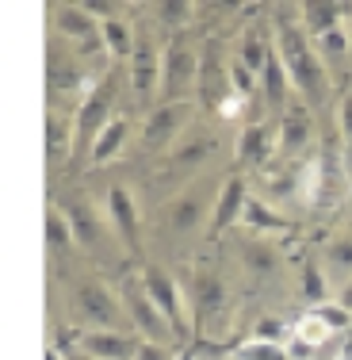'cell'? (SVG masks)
<instances>
[{"instance_id": "1", "label": "cell", "mask_w": 352, "mask_h": 360, "mask_svg": "<svg viewBox=\"0 0 352 360\" xmlns=\"http://www.w3.org/2000/svg\"><path fill=\"white\" fill-rule=\"evenodd\" d=\"M276 50L283 58L291 84H295L303 104H322L325 100V65L318 54L314 39L303 31V23L291 20V8H276Z\"/></svg>"}, {"instance_id": "2", "label": "cell", "mask_w": 352, "mask_h": 360, "mask_svg": "<svg viewBox=\"0 0 352 360\" xmlns=\"http://www.w3.org/2000/svg\"><path fill=\"white\" fill-rule=\"evenodd\" d=\"M200 62L203 58L184 39L169 42L161 62V104H192V92L200 89Z\"/></svg>"}, {"instance_id": "3", "label": "cell", "mask_w": 352, "mask_h": 360, "mask_svg": "<svg viewBox=\"0 0 352 360\" xmlns=\"http://www.w3.org/2000/svg\"><path fill=\"white\" fill-rule=\"evenodd\" d=\"M111 108H115V73H104L96 84H92L89 92H84V100H81V111H77V158H89L92 153V146H96L100 139V131L111 123Z\"/></svg>"}, {"instance_id": "4", "label": "cell", "mask_w": 352, "mask_h": 360, "mask_svg": "<svg viewBox=\"0 0 352 360\" xmlns=\"http://www.w3.org/2000/svg\"><path fill=\"white\" fill-rule=\"evenodd\" d=\"M123 311L126 319H131V326L142 333V341H157V345H169V338H176L173 326H169V319L161 314V307L153 303V295L145 291L142 280H123Z\"/></svg>"}, {"instance_id": "5", "label": "cell", "mask_w": 352, "mask_h": 360, "mask_svg": "<svg viewBox=\"0 0 352 360\" xmlns=\"http://www.w3.org/2000/svg\"><path fill=\"white\" fill-rule=\"evenodd\" d=\"M77 319H81L89 330H119L123 326V299H115V291L100 280H84L73 295Z\"/></svg>"}, {"instance_id": "6", "label": "cell", "mask_w": 352, "mask_h": 360, "mask_svg": "<svg viewBox=\"0 0 352 360\" xmlns=\"http://www.w3.org/2000/svg\"><path fill=\"white\" fill-rule=\"evenodd\" d=\"M142 284L153 295V303L161 307V314L169 319V326H173L176 338L180 341L192 338V326H188V311H184V299H180V284H176V280L169 276L165 269H157V264H145V269H142Z\"/></svg>"}, {"instance_id": "7", "label": "cell", "mask_w": 352, "mask_h": 360, "mask_svg": "<svg viewBox=\"0 0 352 360\" xmlns=\"http://www.w3.org/2000/svg\"><path fill=\"white\" fill-rule=\"evenodd\" d=\"M188 111H192V104H157L142 127V146L150 153H165L169 146L180 142V134H184Z\"/></svg>"}, {"instance_id": "8", "label": "cell", "mask_w": 352, "mask_h": 360, "mask_svg": "<svg viewBox=\"0 0 352 360\" xmlns=\"http://www.w3.org/2000/svg\"><path fill=\"white\" fill-rule=\"evenodd\" d=\"M54 12V23L65 39H73L81 46V54H92V50H104V35H100V20L89 12L84 4H58L50 8Z\"/></svg>"}, {"instance_id": "9", "label": "cell", "mask_w": 352, "mask_h": 360, "mask_svg": "<svg viewBox=\"0 0 352 360\" xmlns=\"http://www.w3.org/2000/svg\"><path fill=\"white\" fill-rule=\"evenodd\" d=\"M161 62H165V50H157L150 35H142L131 54V89L138 100L161 96Z\"/></svg>"}, {"instance_id": "10", "label": "cell", "mask_w": 352, "mask_h": 360, "mask_svg": "<svg viewBox=\"0 0 352 360\" xmlns=\"http://www.w3.org/2000/svg\"><path fill=\"white\" fill-rule=\"evenodd\" d=\"M107 219H111V226H115V234L123 238L126 250L142 253V238H138L142 222H138V203H134L131 188H123V184L107 188Z\"/></svg>"}, {"instance_id": "11", "label": "cell", "mask_w": 352, "mask_h": 360, "mask_svg": "<svg viewBox=\"0 0 352 360\" xmlns=\"http://www.w3.org/2000/svg\"><path fill=\"white\" fill-rule=\"evenodd\" d=\"M142 341L131 338L126 330H84L81 333V353L92 360H138Z\"/></svg>"}, {"instance_id": "12", "label": "cell", "mask_w": 352, "mask_h": 360, "mask_svg": "<svg viewBox=\"0 0 352 360\" xmlns=\"http://www.w3.org/2000/svg\"><path fill=\"white\" fill-rule=\"evenodd\" d=\"M314 139V111L311 104H303V100H295V104H287V111L280 115V150L287 153V158H299V153H306V146Z\"/></svg>"}, {"instance_id": "13", "label": "cell", "mask_w": 352, "mask_h": 360, "mask_svg": "<svg viewBox=\"0 0 352 360\" xmlns=\"http://www.w3.org/2000/svg\"><path fill=\"white\" fill-rule=\"evenodd\" d=\"M214 150H219V139H214V134H207V131L184 134V139H180V146L169 153V173H180V176L200 173V169L214 158Z\"/></svg>"}, {"instance_id": "14", "label": "cell", "mask_w": 352, "mask_h": 360, "mask_svg": "<svg viewBox=\"0 0 352 360\" xmlns=\"http://www.w3.org/2000/svg\"><path fill=\"white\" fill-rule=\"evenodd\" d=\"M245 200H249V188H245V176H230L226 184L219 188V195H214V215H211V234H222V230H230V226H234V222H242Z\"/></svg>"}, {"instance_id": "15", "label": "cell", "mask_w": 352, "mask_h": 360, "mask_svg": "<svg viewBox=\"0 0 352 360\" xmlns=\"http://www.w3.org/2000/svg\"><path fill=\"white\" fill-rule=\"evenodd\" d=\"M352 12V4H333V0H306L303 8H299V15H303V31L311 39H322V35H330V31H337V27H345L341 23V15Z\"/></svg>"}, {"instance_id": "16", "label": "cell", "mask_w": 352, "mask_h": 360, "mask_svg": "<svg viewBox=\"0 0 352 360\" xmlns=\"http://www.w3.org/2000/svg\"><path fill=\"white\" fill-rule=\"evenodd\" d=\"M207 200H211V195H207V188H203V184L180 192L176 200H173V207H169V226H173L176 234H192V230L200 226L203 211H207Z\"/></svg>"}, {"instance_id": "17", "label": "cell", "mask_w": 352, "mask_h": 360, "mask_svg": "<svg viewBox=\"0 0 352 360\" xmlns=\"http://www.w3.org/2000/svg\"><path fill=\"white\" fill-rule=\"evenodd\" d=\"M77 146V119L65 111H46V161H65Z\"/></svg>"}, {"instance_id": "18", "label": "cell", "mask_w": 352, "mask_h": 360, "mask_svg": "<svg viewBox=\"0 0 352 360\" xmlns=\"http://www.w3.org/2000/svg\"><path fill=\"white\" fill-rule=\"evenodd\" d=\"M234 153H237V161H242V165H264V161L272 158V127L268 123H249V127H242Z\"/></svg>"}, {"instance_id": "19", "label": "cell", "mask_w": 352, "mask_h": 360, "mask_svg": "<svg viewBox=\"0 0 352 360\" xmlns=\"http://www.w3.org/2000/svg\"><path fill=\"white\" fill-rule=\"evenodd\" d=\"M261 89H264V100H268V108L272 111H287V92H291V77L287 70H283V58H280V50L272 46V54H268V62H264V73H261Z\"/></svg>"}, {"instance_id": "20", "label": "cell", "mask_w": 352, "mask_h": 360, "mask_svg": "<svg viewBox=\"0 0 352 360\" xmlns=\"http://www.w3.org/2000/svg\"><path fill=\"white\" fill-rule=\"evenodd\" d=\"M242 226L249 234H272V230H291V219L280 215L276 207H268L261 195H249L245 211H242Z\"/></svg>"}, {"instance_id": "21", "label": "cell", "mask_w": 352, "mask_h": 360, "mask_svg": "<svg viewBox=\"0 0 352 360\" xmlns=\"http://www.w3.org/2000/svg\"><path fill=\"white\" fill-rule=\"evenodd\" d=\"M126 139H131V119H126V115H115V119L104 127V131H100V139H96V146H92L89 161H92V165H107L111 158H119V153H123Z\"/></svg>"}, {"instance_id": "22", "label": "cell", "mask_w": 352, "mask_h": 360, "mask_svg": "<svg viewBox=\"0 0 352 360\" xmlns=\"http://www.w3.org/2000/svg\"><path fill=\"white\" fill-rule=\"evenodd\" d=\"M65 215H70V226H73V238L84 245V250H96L100 245V219L92 215V207L84 200H73L70 207H65Z\"/></svg>"}, {"instance_id": "23", "label": "cell", "mask_w": 352, "mask_h": 360, "mask_svg": "<svg viewBox=\"0 0 352 360\" xmlns=\"http://www.w3.org/2000/svg\"><path fill=\"white\" fill-rule=\"evenodd\" d=\"M100 35H104V50L111 58H131L134 46H138V39H134L131 23L123 20V15H115V20H104L100 23Z\"/></svg>"}, {"instance_id": "24", "label": "cell", "mask_w": 352, "mask_h": 360, "mask_svg": "<svg viewBox=\"0 0 352 360\" xmlns=\"http://www.w3.org/2000/svg\"><path fill=\"white\" fill-rule=\"evenodd\" d=\"M291 338H295V353L306 356V353H314V349H322L325 341L333 338V330L311 311V314H303V319L295 322V333H291Z\"/></svg>"}, {"instance_id": "25", "label": "cell", "mask_w": 352, "mask_h": 360, "mask_svg": "<svg viewBox=\"0 0 352 360\" xmlns=\"http://www.w3.org/2000/svg\"><path fill=\"white\" fill-rule=\"evenodd\" d=\"M272 46H276V42H268L256 27H249L245 35H242V46H237V62L261 77L264 73V62H268V54H272Z\"/></svg>"}, {"instance_id": "26", "label": "cell", "mask_w": 352, "mask_h": 360, "mask_svg": "<svg viewBox=\"0 0 352 360\" xmlns=\"http://www.w3.org/2000/svg\"><path fill=\"white\" fill-rule=\"evenodd\" d=\"M299 295H303V303H311V307L330 303V280H325L322 264L311 261V257L303 261V280H299Z\"/></svg>"}, {"instance_id": "27", "label": "cell", "mask_w": 352, "mask_h": 360, "mask_svg": "<svg viewBox=\"0 0 352 360\" xmlns=\"http://www.w3.org/2000/svg\"><path fill=\"white\" fill-rule=\"evenodd\" d=\"M195 314H200V322H207V314H219L222 303H226V295H222V284L214 276H195Z\"/></svg>"}, {"instance_id": "28", "label": "cell", "mask_w": 352, "mask_h": 360, "mask_svg": "<svg viewBox=\"0 0 352 360\" xmlns=\"http://www.w3.org/2000/svg\"><path fill=\"white\" fill-rule=\"evenodd\" d=\"M73 242H77V238H73V226H70L65 207L50 203V207H46V245H50V250H70Z\"/></svg>"}, {"instance_id": "29", "label": "cell", "mask_w": 352, "mask_h": 360, "mask_svg": "<svg viewBox=\"0 0 352 360\" xmlns=\"http://www.w3.org/2000/svg\"><path fill=\"white\" fill-rule=\"evenodd\" d=\"M230 360H291V353L283 345H272V341H245V345H237Z\"/></svg>"}, {"instance_id": "30", "label": "cell", "mask_w": 352, "mask_h": 360, "mask_svg": "<svg viewBox=\"0 0 352 360\" xmlns=\"http://www.w3.org/2000/svg\"><path fill=\"white\" fill-rule=\"evenodd\" d=\"M325 264H330V272H337V276H348L352 280V238H333L330 245H325Z\"/></svg>"}, {"instance_id": "31", "label": "cell", "mask_w": 352, "mask_h": 360, "mask_svg": "<svg viewBox=\"0 0 352 360\" xmlns=\"http://www.w3.org/2000/svg\"><path fill=\"white\" fill-rule=\"evenodd\" d=\"M153 12H157V20L169 23V27H184V23H192L195 4H192V0H161Z\"/></svg>"}, {"instance_id": "32", "label": "cell", "mask_w": 352, "mask_h": 360, "mask_svg": "<svg viewBox=\"0 0 352 360\" xmlns=\"http://www.w3.org/2000/svg\"><path fill=\"white\" fill-rule=\"evenodd\" d=\"M318 54L330 58V62H341L345 54H352V39H348V27H337L330 35L318 39Z\"/></svg>"}, {"instance_id": "33", "label": "cell", "mask_w": 352, "mask_h": 360, "mask_svg": "<svg viewBox=\"0 0 352 360\" xmlns=\"http://www.w3.org/2000/svg\"><path fill=\"white\" fill-rule=\"evenodd\" d=\"M245 264L253 272H272L280 264V257H276V250H272L268 242H253V245H245Z\"/></svg>"}, {"instance_id": "34", "label": "cell", "mask_w": 352, "mask_h": 360, "mask_svg": "<svg viewBox=\"0 0 352 360\" xmlns=\"http://www.w3.org/2000/svg\"><path fill=\"white\" fill-rule=\"evenodd\" d=\"M291 333H295V326H287L283 319H261V322H256V330H253V338L256 341H272V345H283Z\"/></svg>"}, {"instance_id": "35", "label": "cell", "mask_w": 352, "mask_h": 360, "mask_svg": "<svg viewBox=\"0 0 352 360\" xmlns=\"http://www.w3.org/2000/svg\"><path fill=\"white\" fill-rule=\"evenodd\" d=\"M314 314L330 326L333 333H337V330H352V311H345L341 303H322V307H314Z\"/></svg>"}, {"instance_id": "36", "label": "cell", "mask_w": 352, "mask_h": 360, "mask_svg": "<svg viewBox=\"0 0 352 360\" xmlns=\"http://www.w3.org/2000/svg\"><path fill=\"white\" fill-rule=\"evenodd\" d=\"M230 89H234L237 96H245V100L256 92V73H253V70H245V65L237 62V58L230 62Z\"/></svg>"}, {"instance_id": "37", "label": "cell", "mask_w": 352, "mask_h": 360, "mask_svg": "<svg viewBox=\"0 0 352 360\" xmlns=\"http://www.w3.org/2000/svg\"><path fill=\"white\" fill-rule=\"evenodd\" d=\"M341 139H345L348 153H352V92L341 100Z\"/></svg>"}, {"instance_id": "38", "label": "cell", "mask_w": 352, "mask_h": 360, "mask_svg": "<svg viewBox=\"0 0 352 360\" xmlns=\"http://www.w3.org/2000/svg\"><path fill=\"white\" fill-rule=\"evenodd\" d=\"M138 360H176V356L169 353V345H157V341H142Z\"/></svg>"}, {"instance_id": "39", "label": "cell", "mask_w": 352, "mask_h": 360, "mask_svg": "<svg viewBox=\"0 0 352 360\" xmlns=\"http://www.w3.org/2000/svg\"><path fill=\"white\" fill-rule=\"evenodd\" d=\"M245 108V96H237V92H226V100L219 104V115L222 119H237V111Z\"/></svg>"}, {"instance_id": "40", "label": "cell", "mask_w": 352, "mask_h": 360, "mask_svg": "<svg viewBox=\"0 0 352 360\" xmlns=\"http://www.w3.org/2000/svg\"><path fill=\"white\" fill-rule=\"evenodd\" d=\"M337 303H341V307H345V311H352V280H348V284H345V288H341V295H337Z\"/></svg>"}, {"instance_id": "41", "label": "cell", "mask_w": 352, "mask_h": 360, "mask_svg": "<svg viewBox=\"0 0 352 360\" xmlns=\"http://www.w3.org/2000/svg\"><path fill=\"white\" fill-rule=\"evenodd\" d=\"M333 360H352V338L345 341V345H341V353H337V356H333Z\"/></svg>"}, {"instance_id": "42", "label": "cell", "mask_w": 352, "mask_h": 360, "mask_svg": "<svg viewBox=\"0 0 352 360\" xmlns=\"http://www.w3.org/2000/svg\"><path fill=\"white\" fill-rule=\"evenodd\" d=\"M176 360H195V349H184V353H180Z\"/></svg>"}, {"instance_id": "43", "label": "cell", "mask_w": 352, "mask_h": 360, "mask_svg": "<svg viewBox=\"0 0 352 360\" xmlns=\"http://www.w3.org/2000/svg\"><path fill=\"white\" fill-rule=\"evenodd\" d=\"M70 360H92L89 353H70Z\"/></svg>"}, {"instance_id": "44", "label": "cell", "mask_w": 352, "mask_h": 360, "mask_svg": "<svg viewBox=\"0 0 352 360\" xmlns=\"http://www.w3.org/2000/svg\"><path fill=\"white\" fill-rule=\"evenodd\" d=\"M348 39H352V31H348Z\"/></svg>"}]
</instances>
